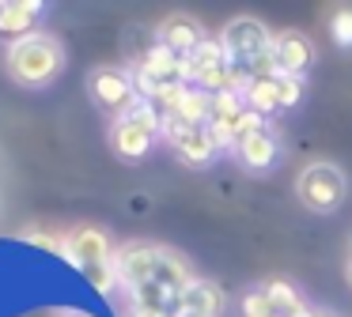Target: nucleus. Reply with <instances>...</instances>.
<instances>
[{
  "label": "nucleus",
  "instance_id": "nucleus-9",
  "mask_svg": "<svg viewBox=\"0 0 352 317\" xmlns=\"http://www.w3.org/2000/svg\"><path fill=\"white\" fill-rule=\"evenodd\" d=\"M155 42L167 45L170 53H178V57H190L197 45H205V27H201V19H193L190 12H170L167 19L160 23V30H155Z\"/></svg>",
  "mask_w": 352,
  "mask_h": 317
},
{
  "label": "nucleus",
  "instance_id": "nucleus-7",
  "mask_svg": "<svg viewBox=\"0 0 352 317\" xmlns=\"http://www.w3.org/2000/svg\"><path fill=\"white\" fill-rule=\"evenodd\" d=\"M220 45H223V53H228V60L239 68V75H246V68L269 53L273 30H269L261 19H254V15H235V19L223 27Z\"/></svg>",
  "mask_w": 352,
  "mask_h": 317
},
{
  "label": "nucleus",
  "instance_id": "nucleus-18",
  "mask_svg": "<svg viewBox=\"0 0 352 317\" xmlns=\"http://www.w3.org/2000/svg\"><path fill=\"white\" fill-rule=\"evenodd\" d=\"M329 38L341 49H352V4H341L329 12Z\"/></svg>",
  "mask_w": 352,
  "mask_h": 317
},
{
  "label": "nucleus",
  "instance_id": "nucleus-17",
  "mask_svg": "<svg viewBox=\"0 0 352 317\" xmlns=\"http://www.w3.org/2000/svg\"><path fill=\"white\" fill-rule=\"evenodd\" d=\"M239 306H243V317H280V309L273 306L265 287H250V291L239 298Z\"/></svg>",
  "mask_w": 352,
  "mask_h": 317
},
{
  "label": "nucleus",
  "instance_id": "nucleus-16",
  "mask_svg": "<svg viewBox=\"0 0 352 317\" xmlns=\"http://www.w3.org/2000/svg\"><path fill=\"white\" fill-rule=\"evenodd\" d=\"M265 294L273 298V306L280 309V317H307V302H303V294L296 291V287L288 283V279H265Z\"/></svg>",
  "mask_w": 352,
  "mask_h": 317
},
{
  "label": "nucleus",
  "instance_id": "nucleus-6",
  "mask_svg": "<svg viewBox=\"0 0 352 317\" xmlns=\"http://www.w3.org/2000/svg\"><path fill=\"white\" fill-rule=\"evenodd\" d=\"M87 95H91V102L99 106L102 113H110L114 121L140 102L137 83H133V72L129 68H118V64L91 68V72H87Z\"/></svg>",
  "mask_w": 352,
  "mask_h": 317
},
{
  "label": "nucleus",
  "instance_id": "nucleus-19",
  "mask_svg": "<svg viewBox=\"0 0 352 317\" xmlns=\"http://www.w3.org/2000/svg\"><path fill=\"white\" fill-rule=\"evenodd\" d=\"M19 238L31 242V246H38V249H46V253H61L65 257V238H57V234H46V231H38V226H31V231H23Z\"/></svg>",
  "mask_w": 352,
  "mask_h": 317
},
{
  "label": "nucleus",
  "instance_id": "nucleus-20",
  "mask_svg": "<svg viewBox=\"0 0 352 317\" xmlns=\"http://www.w3.org/2000/svg\"><path fill=\"white\" fill-rule=\"evenodd\" d=\"M299 98H303V75H284L280 72V110L299 106Z\"/></svg>",
  "mask_w": 352,
  "mask_h": 317
},
{
  "label": "nucleus",
  "instance_id": "nucleus-15",
  "mask_svg": "<svg viewBox=\"0 0 352 317\" xmlns=\"http://www.w3.org/2000/svg\"><path fill=\"white\" fill-rule=\"evenodd\" d=\"M208 110H212V95L193 87V83H186L178 102L170 106L163 117H175V121H182V125H208Z\"/></svg>",
  "mask_w": 352,
  "mask_h": 317
},
{
  "label": "nucleus",
  "instance_id": "nucleus-2",
  "mask_svg": "<svg viewBox=\"0 0 352 317\" xmlns=\"http://www.w3.org/2000/svg\"><path fill=\"white\" fill-rule=\"evenodd\" d=\"M65 45L61 38L54 34H31V38H19V42L8 45L4 53V64H8V75L19 83V87H31V91H42L65 72Z\"/></svg>",
  "mask_w": 352,
  "mask_h": 317
},
{
  "label": "nucleus",
  "instance_id": "nucleus-12",
  "mask_svg": "<svg viewBox=\"0 0 352 317\" xmlns=\"http://www.w3.org/2000/svg\"><path fill=\"white\" fill-rule=\"evenodd\" d=\"M273 57L284 75H303L314 60V45L299 30H280V34H273Z\"/></svg>",
  "mask_w": 352,
  "mask_h": 317
},
{
  "label": "nucleus",
  "instance_id": "nucleus-4",
  "mask_svg": "<svg viewBox=\"0 0 352 317\" xmlns=\"http://www.w3.org/2000/svg\"><path fill=\"white\" fill-rule=\"evenodd\" d=\"M160 136H163V113L155 110L152 102L140 98L129 113H122V117L110 125V148H114V155L125 158V163H140V158L155 148Z\"/></svg>",
  "mask_w": 352,
  "mask_h": 317
},
{
  "label": "nucleus",
  "instance_id": "nucleus-14",
  "mask_svg": "<svg viewBox=\"0 0 352 317\" xmlns=\"http://www.w3.org/2000/svg\"><path fill=\"white\" fill-rule=\"evenodd\" d=\"M239 95L246 98V106H250L254 113H273L280 110V72L276 75H258V80H243L239 83Z\"/></svg>",
  "mask_w": 352,
  "mask_h": 317
},
{
  "label": "nucleus",
  "instance_id": "nucleus-13",
  "mask_svg": "<svg viewBox=\"0 0 352 317\" xmlns=\"http://www.w3.org/2000/svg\"><path fill=\"white\" fill-rule=\"evenodd\" d=\"M223 314V291L212 279H193L190 291L182 294L178 317H220Z\"/></svg>",
  "mask_w": 352,
  "mask_h": 317
},
{
  "label": "nucleus",
  "instance_id": "nucleus-1",
  "mask_svg": "<svg viewBox=\"0 0 352 317\" xmlns=\"http://www.w3.org/2000/svg\"><path fill=\"white\" fill-rule=\"evenodd\" d=\"M114 268H118V283L125 291L144 287V283H163L170 291L186 294L190 283L197 279L182 257L170 253L167 246H155V242H125V246H118Z\"/></svg>",
  "mask_w": 352,
  "mask_h": 317
},
{
  "label": "nucleus",
  "instance_id": "nucleus-23",
  "mask_svg": "<svg viewBox=\"0 0 352 317\" xmlns=\"http://www.w3.org/2000/svg\"><path fill=\"white\" fill-rule=\"evenodd\" d=\"M61 317H84V314H61Z\"/></svg>",
  "mask_w": 352,
  "mask_h": 317
},
{
  "label": "nucleus",
  "instance_id": "nucleus-22",
  "mask_svg": "<svg viewBox=\"0 0 352 317\" xmlns=\"http://www.w3.org/2000/svg\"><path fill=\"white\" fill-rule=\"evenodd\" d=\"M349 287H352V261H349Z\"/></svg>",
  "mask_w": 352,
  "mask_h": 317
},
{
  "label": "nucleus",
  "instance_id": "nucleus-8",
  "mask_svg": "<svg viewBox=\"0 0 352 317\" xmlns=\"http://www.w3.org/2000/svg\"><path fill=\"white\" fill-rule=\"evenodd\" d=\"M163 140L175 148V155L182 158L186 166H208L220 155V148L212 143L208 125H182V121H175V117H163Z\"/></svg>",
  "mask_w": 352,
  "mask_h": 317
},
{
  "label": "nucleus",
  "instance_id": "nucleus-5",
  "mask_svg": "<svg viewBox=\"0 0 352 317\" xmlns=\"http://www.w3.org/2000/svg\"><path fill=\"white\" fill-rule=\"evenodd\" d=\"M344 193H349V178L333 163H311L296 174V196L314 215H333L344 204Z\"/></svg>",
  "mask_w": 352,
  "mask_h": 317
},
{
  "label": "nucleus",
  "instance_id": "nucleus-21",
  "mask_svg": "<svg viewBox=\"0 0 352 317\" xmlns=\"http://www.w3.org/2000/svg\"><path fill=\"white\" fill-rule=\"evenodd\" d=\"M307 317H333L329 309H307Z\"/></svg>",
  "mask_w": 352,
  "mask_h": 317
},
{
  "label": "nucleus",
  "instance_id": "nucleus-3",
  "mask_svg": "<svg viewBox=\"0 0 352 317\" xmlns=\"http://www.w3.org/2000/svg\"><path fill=\"white\" fill-rule=\"evenodd\" d=\"M65 257L84 272V279L95 287L99 294H110L118 283V268L114 257L118 246L110 242V234L95 223H76L69 234H65Z\"/></svg>",
  "mask_w": 352,
  "mask_h": 317
},
{
  "label": "nucleus",
  "instance_id": "nucleus-11",
  "mask_svg": "<svg viewBox=\"0 0 352 317\" xmlns=\"http://www.w3.org/2000/svg\"><path fill=\"white\" fill-rule=\"evenodd\" d=\"M46 15L42 0H0V38L19 42V38L38 34V19Z\"/></svg>",
  "mask_w": 352,
  "mask_h": 317
},
{
  "label": "nucleus",
  "instance_id": "nucleus-10",
  "mask_svg": "<svg viewBox=\"0 0 352 317\" xmlns=\"http://www.w3.org/2000/svg\"><path fill=\"white\" fill-rule=\"evenodd\" d=\"M231 155H235L250 174H265V170H273V166L280 163V136L265 125V128H258V132L243 136Z\"/></svg>",
  "mask_w": 352,
  "mask_h": 317
}]
</instances>
